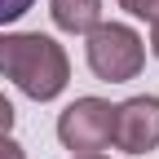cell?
<instances>
[{"label":"cell","mask_w":159,"mask_h":159,"mask_svg":"<svg viewBox=\"0 0 159 159\" xmlns=\"http://www.w3.org/2000/svg\"><path fill=\"white\" fill-rule=\"evenodd\" d=\"M111 142L128 155H146L159 150V97H128V102L115 106V128Z\"/></svg>","instance_id":"277c9868"},{"label":"cell","mask_w":159,"mask_h":159,"mask_svg":"<svg viewBox=\"0 0 159 159\" xmlns=\"http://www.w3.org/2000/svg\"><path fill=\"white\" fill-rule=\"evenodd\" d=\"M9 128H13V106H9V97L0 93V137H9Z\"/></svg>","instance_id":"ba28073f"},{"label":"cell","mask_w":159,"mask_h":159,"mask_svg":"<svg viewBox=\"0 0 159 159\" xmlns=\"http://www.w3.org/2000/svg\"><path fill=\"white\" fill-rule=\"evenodd\" d=\"M89 66L97 80H111V84H124V80H133L137 71H142L146 62V44L142 35H137L133 27L124 22H97L89 31Z\"/></svg>","instance_id":"7a4b0ae2"},{"label":"cell","mask_w":159,"mask_h":159,"mask_svg":"<svg viewBox=\"0 0 159 159\" xmlns=\"http://www.w3.org/2000/svg\"><path fill=\"white\" fill-rule=\"evenodd\" d=\"M0 75L35 102H53L71 80L66 49L40 31H5L0 35Z\"/></svg>","instance_id":"6da1fadb"},{"label":"cell","mask_w":159,"mask_h":159,"mask_svg":"<svg viewBox=\"0 0 159 159\" xmlns=\"http://www.w3.org/2000/svg\"><path fill=\"white\" fill-rule=\"evenodd\" d=\"M111 128H115V106L102 102V97H80V102H71L57 115V137H62V146L80 150V155L111 146Z\"/></svg>","instance_id":"3957f363"},{"label":"cell","mask_w":159,"mask_h":159,"mask_svg":"<svg viewBox=\"0 0 159 159\" xmlns=\"http://www.w3.org/2000/svg\"><path fill=\"white\" fill-rule=\"evenodd\" d=\"M75 159H111V155H102V150H89V155H75Z\"/></svg>","instance_id":"8fae6325"},{"label":"cell","mask_w":159,"mask_h":159,"mask_svg":"<svg viewBox=\"0 0 159 159\" xmlns=\"http://www.w3.org/2000/svg\"><path fill=\"white\" fill-rule=\"evenodd\" d=\"M150 53L159 57V22H155V35H150Z\"/></svg>","instance_id":"30bf717a"},{"label":"cell","mask_w":159,"mask_h":159,"mask_svg":"<svg viewBox=\"0 0 159 159\" xmlns=\"http://www.w3.org/2000/svg\"><path fill=\"white\" fill-rule=\"evenodd\" d=\"M53 22L71 31V35H89L97 22H102V0H53L49 5Z\"/></svg>","instance_id":"5b68a950"},{"label":"cell","mask_w":159,"mask_h":159,"mask_svg":"<svg viewBox=\"0 0 159 159\" xmlns=\"http://www.w3.org/2000/svg\"><path fill=\"white\" fill-rule=\"evenodd\" d=\"M119 9H128L133 18H146L150 27L159 22V0H119Z\"/></svg>","instance_id":"8992f818"},{"label":"cell","mask_w":159,"mask_h":159,"mask_svg":"<svg viewBox=\"0 0 159 159\" xmlns=\"http://www.w3.org/2000/svg\"><path fill=\"white\" fill-rule=\"evenodd\" d=\"M0 159H27V150L13 142V137H0Z\"/></svg>","instance_id":"9c48e42d"},{"label":"cell","mask_w":159,"mask_h":159,"mask_svg":"<svg viewBox=\"0 0 159 159\" xmlns=\"http://www.w3.org/2000/svg\"><path fill=\"white\" fill-rule=\"evenodd\" d=\"M31 5H35V0H0V27H5V22H18Z\"/></svg>","instance_id":"52a82bcc"}]
</instances>
